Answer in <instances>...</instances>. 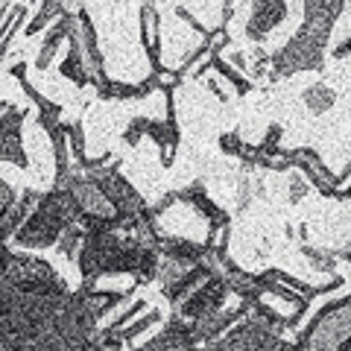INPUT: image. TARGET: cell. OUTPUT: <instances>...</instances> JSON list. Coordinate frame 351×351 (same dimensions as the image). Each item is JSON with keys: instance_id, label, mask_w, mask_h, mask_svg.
Listing matches in <instances>:
<instances>
[{"instance_id": "1", "label": "cell", "mask_w": 351, "mask_h": 351, "mask_svg": "<svg viewBox=\"0 0 351 351\" xmlns=\"http://www.w3.org/2000/svg\"><path fill=\"white\" fill-rule=\"evenodd\" d=\"M339 0H304L302 3V27L295 36L269 56V80H287L302 71H322L328 38L337 27L339 15L346 12Z\"/></svg>"}, {"instance_id": "2", "label": "cell", "mask_w": 351, "mask_h": 351, "mask_svg": "<svg viewBox=\"0 0 351 351\" xmlns=\"http://www.w3.org/2000/svg\"><path fill=\"white\" fill-rule=\"evenodd\" d=\"M71 226H80V211L64 188H50L38 193V202L32 214L24 219L12 237V249L18 252H41V249H56L59 237Z\"/></svg>"}, {"instance_id": "3", "label": "cell", "mask_w": 351, "mask_h": 351, "mask_svg": "<svg viewBox=\"0 0 351 351\" xmlns=\"http://www.w3.org/2000/svg\"><path fill=\"white\" fill-rule=\"evenodd\" d=\"M304 351H351V293L322 307L304 328H295Z\"/></svg>"}, {"instance_id": "4", "label": "cell", "mask_w": 351, "mask_h": 351, "mask_svg": "<svg viewBox=\"0 0 351 351\" xmlns=\"http://www.w3.org/2000/svg\"><path fill=\"white\" fill-rule=\"evenodd\" d=\"M64 191L71 193L76 211H80L82 232H120V228H126V219L120 217V211L91 176L73 173Z\"/></svg>"}, {"instance_id": "5", "label": "cell", "mask_w": 351, "mask_h": 351, "mask_svg": "<svg viewBox=\"0 0 351 351\" xmlns=\"http://www.w3.org/2000/svg\"><path fill=\"white\" fill-rule=\"evenodd\" d=\"M85 176H91V179L106 191V196L112 199V205L120 211V217L126 219V226L132 223V219L144 217L149 211V205H147L144 196H141V191L126 179L123 173H120L117 161H108V164H103V167L85 170Z\"/></svg>"}, {"instance_id": "6", "label": "cell", "mask_w": 351, "mask_h": 351, "mask_svg": "<svg viewBox=\"0 0 351 351\" xmlns=\"http://www.w3.org/2000/svg\"><path fill=\"white\" fill-rule=\"evenodd\" d=\"M228 299H232V290L226 287V281H219V278L211 276L205 284H199V287H196L179 307H176V313H179L182 319H188V322H196V319H202V316H208V313L223 311V307L228 304Z\"/></svg>"}, {"instance_id": "7", "label": "cell", "mask_w": 351, "mask_h": 351, "mask_svg": "<svg viewBox=\"0 0 351 351\" xmlns=\"http://www.w3.org/2000/svg\"><path fill=\"white\" fill-rule=\"evenodd\" d=\"M24 117L27 112L21 108H12L0 117V164H15V167H29V158H27V149H24Z\"/></svg>"}, {"instance_id": "8", "label": "cell", "mask_w": 351, "mask_h": 351, "mask_svg": "<svg viewBox=\"0 0 351 351\" xmlns=\"http://www.w3.org/2000/svg\"><path fill=\"white\" fill-rule=\"evenodd\" d=\"M290 158H293V170H299L311 188H316L322 196L334 199V193L339 188V176H334L328 170V164H322V158L316 156V149L311 147H299V149H290Z\"/></svg>"}, {"instance_id": "9", "label": "cell", "mask_w": 351, "mask_h": 351, "mask_svg": "<svg viewBox=\"0 0 351 351\" xmlns=\"http://www.w3.org/2000/svg\"><path fill=\"white\" fill-rule=\"evenodd\" d=\"M287 18V3L284 0H258V3L249 6V18H246V38L249 41H267V36L272 29H278Z\"/></svg>"}, {"instance_id": "10", "label": "cell", "mask_w": 351, "mask_h": 351, "mask_svg": "<svg viewBox=\"0 0 351 351\" xmlns=\"http://www.w3.org/2000/svg\"><path fill=\"white\" fill-rule=\"evenodd\" d=\"M176 202H182V205H191L196 214H199L208 226H211V232L214 228H223L232 223V217H228V211H223L214 199H211V193H208V188L202 182H191V184H184V188H176Z\"/></svg>"}, {"instance_id": "11", "label": "cell", "mask_w": 351, "mask_h": 351, "mask_svg": "<svg viewBox=\"0 0 351 351\" xmlns=\"http://www.w3.org/2000/svg\"><path fill=\"white\" fill-rule=\"evenodd\" d=\"M249 311V304H226L223 311H217V313H208L202 316V319H196L191 322V334H193V343L196 346H208V343H217L219 337H223L228 328H232L237 319H243Z\"/></svg>"}, {"instance_id": "12", "label": "cell", "mask_w": 351, "mask_h": 351, "mask_svg": "<svg viewBox=\"0 0 351 351\" xmlns=\"http://www.w3.org/2000/svg\"><path fill=\"white\" fill-rule=\"evenodd\" d=\"M193 348H196V343H193V334H191V322L182 319L179 313H173L147 346L126 348V351H193Z\"/></svg>"}, {"instance_id": "13", "label": "cell", "mask_w": 351, "mask_h": 351, "mask_svg": "<svg viewBox=\"0 0 351 351\" xmlns=\"http://www.w3.org/2000/svg\"><path fill=\"white\" fill-rule=\"evenodd\" d=\"M138 21H141V47H144V56L149 59V76L161 73V18L158 9L144 3L138 9Z\"/></svg>"}, {"instance_id": "14", "label": "cell", "mask_w": 351, "mask_h": 351, "mask_svg": "<svg viewBox=\"0 0 351 351\" xmlns=\"http://www.w3.org/2000/svg\"><path fill=\"white\" fill-rule=\"evenodd\" d=\"M73 24H76V9H68V6H64L62 18L50 27V32H47V36H44V41H41L38 56H36V71H47V68H50V62L56 59L59 47H62V44H68V36H71Z\"/></svg>"}, {"instance_id": "15", "label": "cell", "mask_w": 351, "mask_h": 351, "mask_svg": "<svg viewBox=\"0 0 351 351\" xmlns=\"http://www.w3.org/2000/svg\"><path fill=\"white\" fill-rule=\"evenodd\" d=\"M208 278H211V276H208V269L202 267V263H199V267H191L182 278H176L167 290H161L164 302H170V304H173V311H176V307H179V304L188 299V295H191L196 287H199V284H205Z\"/></svg>"}, {"instance_id": "16", "label": "cell", "mask_w": 351, "mask_h": 351, "mask_svg": "<svg viewBox=\"0 0 351 351\" xmlns=\"http://www.w3.org/2000/svg\"><path fill=\"white\" fill-rule=\"evenodd\" d=\"M59 73H62V80H68L73 88H88L91 85L88 71H85V62H82V53H80V47H76L73 38H68V44H64V56L59 62Z\"/></svg>"}, {"instance_id": "17", "label": "cell", "mask_w": 351, "mask_h": 351, "mask_svg": "<svg viewBox=\"0 0 351 351\" xmlns=\"http://www.w3.org/2000/svg\"><path fill=\"white\" fill-rule=\"evenodd\" d=\"M211 73H214V76H219V80H226L228 85H232V91H234V94H240V97L252 91V82H249L246 76L240 73V71H237L234 64L228 62L226 56H217V59H214V64H211Z\"/></svg>"}, {"instance_id": "18", "label": "cell", "mask_w": 351, "mask_h": 351, "mask_svg": "<svg viewBox=\"0 0 351 351\" xmlns=\"http://www.w3.org/2000/svg\"><path fill=\"white\" fill-rule=\"evenodd\" d=\"M334 100L337 97L325 82H313L311 88H304V94H302V103H304V108L311 114H325L328 108L334 106Z\"/></svg>"}, {"instance_id": "19", "label": "cell", "mask_w": 351, "mask_h": 351, "mask_svg": "<svg viewBox=\"0 0 351 351\" xmlns=\"http://www.w3.org/2000/svg\"><path fill=\"white\" fill-rule=\"evenodd\" d=\"M62 12H64V6H62V3H41V6H38V12L27 21L24 38H32V36H36V32H41L44 27H53V24H56V21L62 18Z\"/></svg>"}, {"instance_id": "20", "label": "cell", "mask_w": 351, "mask_h": 351, "mask_svg": "<svg viewBox=\"0 0 351 351\" xmlns=\"http://www.w3.org/2000/svg\"><path fill=\"white\" fill-rule=\"evenodd\" d=\"M161 322V311H156V307H149L147 313H141V319H135V322H129L126 328H120L117 331V337L123 339V343L129 346V339H135L138 334H144V331H149L152 325H158Z\"/></svg>"}, {"instance_id": "21", "label": "cell", "mask_w": 351, "mask_h": 351, "mask_svg": "<svg viewBox=\"0 0 351 351\" xmlns=\"http://www.w3.org/2000/svg\"><path fill=\"white\" fill-rule=\"evenodd\" d=\"M82 237H85L82 226H71L68 232H64V234L59 237V243H56V252H59L62 258H68V261H76V255H80V246H82Z\"/></svg>"}, {"instance_id": "22", "label": "cell", "mask_w": 351, "mask_h": 351, "mask_svg": "<svg viewBox=\"0 0 351 351\" xmlns=\"http://www.w3.org/2000/svg\"><path fill=\"white\" fill-rule=\"evenodd\" d=\"M281 138H284V129L278 126V123H272L269 129H267V135H263V141L258 144V149H261V158H267V161H272V158H278L281 156Z\"/></svg>"}, {"instance_id": "23", "label": "cell", "mask_w": 351, "mask_h": 351, "mask_svg": "<svg viewBox=\"0 0 351 351\" xmlns=\"http://www.w3.org/2000/svg\"><path fill=\"white\" fill-rule=\"evenodd\" d=\"M302 255L311 261L316 269L331 272V276H334V269H337V255H331V252H325V249H316V246H311V243H302Z\"/></svg>"}, {"instance_id": "24", "label": "cell", "mask_w": 351, "mask_h": 351, "mask_svg": "<svg viewBox=\"0 0 351 351\" xmlns=\"http://www.w3.org/2000/svg\"><path fill=\"white\" fill-rule=\"evenodd\" d=\"M287 188H290L287 202H290V205H299V202L304 199V196H307V191H311V182H307L299 170H290V182H287Z\"/></svg>"}, {"instance_id": "25", "label": "cell", "mask_w": 351, "mask_h": 351, "mask_svg": "<svg viewBox=\"0 0 351 351\" xmlns=\"http://www.w3.org/2000/svg\"><path fill=\"white\" fill-rule=\"evenodd\" d=\"M219 149L232 158H240L246 149V141L240 138V132H223V135H219Z\"/></svg>"}, {"instance_id": "26", "label": "cell", "mask_w": 351, "mask_h": 351, "mask_svg": "<svg viewBox=\"0 0 351 351\" xmlns=\"http://www.w3.org/2000/svg\"><path fill=\"white\" fill-rule=\"evenodd\" d=\"M18 196H21V191H15L12 184H9V182L3 179V176H0V219L6 217V211L15 205Z\"/></svg>"}, {"instance_id": "27", "label": "cell", "mask_w": 351, "mask_h": 351, "mask_svg": "<svg viewBox=\"0 0 351 351\" xmlns=\"http://www.w3.org/2000/svg\"><path fill=\"white\" fill-rule=\"evenodd\" d=\"M348 56H351V32L331 50V59H348Z\"/></svg>"}, {"instance_id": "28", "label": "cell", "mask_w": 351, "mask_h": 351, "mask_svg": "<svg viewBox=\"0 0 351 351\" xmlns=\"http://www.w3.org/2000/svg\"><path fill=\"white\" fill-rule=\"evenodd\" d=\"M334 199H339V202H346V199H351V182L348 184H343L337 193H334Z\"/></svg>"}, {"instance_id": "29", "label": "cell", "mask_w": 351, "mask_h": 351, "mask_svg": "<svg viewBox=\"0 0 351 351\" xmlns=\"http://www.w3.org/2000/svg\"><path fill=\"white\" fill-rule=\"evenodd\" d=\"M339 258H343L346 263H351V243H348V246H346L343 252H339Z\"/></svg>"}, {"instance_id": "30", "label": "cell", "mask_w": 351, "mask_h": 351, "mask_svg": "<svg viewBox=\"0 0 351 351\" xmlns=\"http://www.w3.org/2000/svg\"><path fill=\"white\" fill-rule=\"evenodd\" d=\"M6 15H9V9H6V6H0V24L6 21Z\"/></svg>"}]
</instances>
